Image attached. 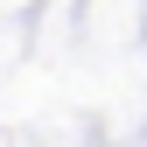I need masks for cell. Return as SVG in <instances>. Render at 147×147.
I'll return each instance as SVG.
<instances>
[]
</instances>
